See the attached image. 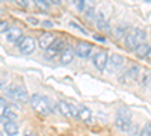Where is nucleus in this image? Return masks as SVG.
<instances>
[{
  "label": "nucleus",
  "mask_w": 151,
  "mask_h": 136,
  "mask_svg": "<svg viewBox=\"0 0 151 136\" xmlns=\"http://www.w3.org/2000/svg\"><path fill=\"white\" fill-rule=\"evenodd\" d=\"M29 103L32 106L33 110H36L38 114L41 115H48L52 114V103L47 97L44 95H40V94H33L30 98H29Z\"/></svg>",
  "instance_id": "f257e3e1"
},
{
  "label": "nucleus",
  "mask_w": 151,
  "mask_h": 136,
  "mask_svg": "<svg viewBox=\"0 0 151 136\" xmlns=\"http://www.w3.org/2000/svg\"><path fill=\"white\" fill-rule=\"evenodd\" d=\"M124 65V58L118 53H113L107 58V62H106V67H104V73L107 74H112V73H115L118 71L121 67Z\"/></svg>",
  "instance_id": "f03ea898"
},
{
  "label": "nucleus",
  "mask_w": 151,
  "mask_h": 136,
  "mask_svg": "<svg viewBox=\"0 0 151 136\" xmlns=\"http://www.w3.org/2000/svg\"><path fill=\"white\" fill-rule=\"evenodd\" d=\"M35 40L32 36H23L18 42V48L23 55H32L35 52Z\"/></svg>",
  "instance_id": "7ed1b4c3"
},
{
  "label": "nucleus",
  "mask_w": 151,
  "mask_h": 136,
  "mask_svg": "<svg viewBox=\"0 0 151 136\" xmlns=\"http://www.w3.org/2000/svg\"><path fill=\"white\" fill-rule=\"evenodd\" d=\"M92 48H94L92 44H89L88 41H80L74 47V55H77L82 59H88L89 55H91V52H92Z\"/></svg>",
  "instance_id": "20e7f679"
},
{
  "label": "nucleus",
  "mask_w": 151,
  "mask_h": 136,
  "mask_svg": "<svg viewBox=\"0 0 151 136\" xmlns=\"http://www.w3.org/2000/svg\"><path fill=\"white\" fill-rule=\"evenodd\" d=\"M107 58H109V55L104 52V50H100V52H97L95 53V56L92 58V64H94V67L98 70V71H104V67H106V62H107Z\"/></svg>",
  "instance_id": "39448f33"
},
{
  "label": "nucleus",
  "mask_w": 151,
  "mask_h": 136,
  "mask_svg": "<svg viewBox=\"0 0 151 136\" xmlns=\"http://www.w3.org/2000/svg\"><path fill=\"white\" fill-rule=\"evenodd\" d=\"M74 58H76L74 48H73V47H67V48H64V50H62V53H60V56H59V62H60L62 65H68V64H71L73 60H74Z\"/></svg>",
  "instance_id": "423d86ee"
},
{
  "label": "nucleus",
  "mask_w": 151,
  "mask_h": 136,
  "mask_svg": "<svg viewBox=\"0 0 151 136\" xmlns=\"http://www.w3.org/2000/svg\"><path fill=\"white\" fill-rule=\"evenodd\" d=\"M94 20H95V24H97L98 29L106 30V32L110 30V24H109V20L106 18V14H104V12H97L95 17H94Z\"/></svg>",
  "instance_id": "0eeeda50"
},
{
  "label": "nucleus",
  "mask_w": 151,
  "mask_h": 136,
  "mask_svg": "<svg viewBox=\"0 0 151 136\" xmlns=\"http://www.w3.org/2000/svg\"><path fill=\"white\" fill-rule=\"evenodd\" d=\"M21 38H23V32H21V29H18V27H11V29L6 32V41H8V42L18 44Z\"/></svg>",
  "instance_id": "6e6552de"
},
{
  "label": "nucleus",
  "mask_w": 151,
  "mask_h": 136,
  "mask_svg": "<svg viewBox=\"0 0 151 136\" xmlns=\"http://www.w3.org/2000/svg\"><path fill=\"white\" fill-rule=\"evenodd\" d=\"M124 44H125V47H127L129 52H133L134 48L139 45V42H137V40H136V36H134V33H133L132 29L125 33V36H124Z\"/></svg>",
  "instance_id": "1a4fd4ad"
},
{
  "label": "nucleus",
  "mask_w": 151,
  "mask_h": 136,
  "mask_svg": "<svg viewBox=\"0 0 151 136\" xmlns=\"http://www.w3.org/2000/svg\"><path fill=\"white\" fill-rule=\"evenodd\" d=\"M29 98H30V95H29V92H27V89H26V86L17 85L14 100H15V101H20V103H27Z\"/></svg>",
  "instance_id": "9d476101"
},
{
  "label": "nucleus",
  "mask_w": 151,
  "mask_h": 136,
  "mask_svg": "<svg viewBox=\"0 0 151 136\" xmlns=\"http://www.w3.org/2000/svg\"><path fill=\"white\" fill-rule=\"evenodd\" d=\"M53 41H55V35L50 33V32H45L38 38V45L41 48H44V50H47V48L53 44Z\"/></svg>",
  "instance_id": "9b49d317"
},
{
  "label": "nucleus",
  "mask_w": 151,
  "mask_h": 136,
  "mask_svg": "<svg viewBox=\"0 0 151 136\" xmlns=\"http://www.w3.org/2000/svg\"><path fill=\"white\" fill-rule=\"evenodd\" d=\"M77 118L83 122H91L92 121V110L86 106H80L77 109Z\"/></svg>",
  "instance_id": "f8f14e48"
},
{
  "label": "nucleus",
  "mask_w": 151,
  "mask_h": 136,
  "mask_svg": "<svg viewBox=\"0 0 151 136\" xmlns=\"http://www.w3.org/2000/svg\"><path fill=\"white\" fill-rule=\"evenodd\" d=\"M132 119H127V118H121V117H115V127L119 129L121 132H129L130 127H132Z\"/></svg>",
  "instance_id": "ddd939ff"
},
{
  "label": "nucleus",
  "mask_w": 151,
  "mask_h": 136,
  "mask_svg": "<svg viewBox=\"0 0 151 136\" xmlns=\"http://www.w3.org/2000/svg\"><path fill=\"white\" fill-rule=\"evenodd\" d=\"M134 53L137 58H142V59H148L150 58V42H144V44H139L136 48H134Z\"/></svg>",
  "instance_id": "4468645a"
},
{
  "label": "nucleus",
  "mask_w": 151,
  "mask_h": 136,
  "mask_svg": "<svg viewBox=\"0 0 151 136\" xmlns=\"http://www.w3.org/2000/svg\"><path fill=\"white\" fill-rule=\"evenodd\" d=\"M3 132L8 136H17L18 135V124L15 121H6L3 124Z\"/></svg>",
  "instance_id": "2eb2a0df"
},
{
  "label": "nucleus",
  "mask_w": 151,
  "mask_h": 136,
  "mask_svg": "<svg viewBox=\"0 0 151 136\" xmlns=\"http://www.w3.org/2000/svg\"><path fill=\"white\" fill-rule=\"evenodd\" d=\"M137 76H139V65H136V64L132 65L129 68V71L125 73V79H127V80H136Z\"/></svg>",
  "instance_id": "dca6fc26"
},
{
  "label": "nucleus",
  "mask_w": 151,
  "mask_h": 136,
  "mask_svg": "<svg viewBox=\"0 0 151 136\" xmlns=\"http://www.w3.org/2000/svg\"><path fill=\"white\" fill-rule=\"evenodd\" d=\"M132 30H133V33H134V36H136V40H137V42H139V44L147 42V32L145 30H142L139 27H134Z\"/></svg>",
  "instance_id": "f3484780"
},
{
  "label": "nucleus",
  "mask_w": 151,
  "mask_h": 136,
  "mask_svg": "<svg viewBox=\"0 0 151 136\" xmlns=\"http://www.w3.org/2000/svg\"><path fill=\"white\" fill-rule=\"evenodd\" d=\"M129 32V26H125V24H119V26L115 27V30H113V35H115V38H124L125 33Z\"/></svg>",
  "instance_id": "a211bd4d"
},
{
  "label": "nucleus",
  "mask_w": 151,
  "mask_h": 136,
  "mask_svg": "<svg viewBox=\"0 0 151 136\" xmlns=\"http://www.w3.org/2000/svg\"><path fill=\"white\" fill-rule=\"evenodd\" d=\"M64 47H65V41H64V40H59V38H55L53 44L50 45L48 48H50V50H53V52H56V53H59L60 50H64Z\"/></svg>",
  "instance_id": "6ab92c4d"
},
{
  "label": "nucleus",
  "mask_w": 151,
  "mask_h": 136,
  "mask_svg": "<svg viewBox=\"0 0 151 136\" xmlns=\"http://www.w3.org/2000/svg\"><path fill=\"white\" fill-rule=\"evenodd\" d=\"M58 109H59V114H62V115H65V117L70 118V103L60 100V101H58Z\"/></svg>",
  "instance_id": "aec40b11"
},
{
  "label": "nucleus",
  "mask_w": 151,
  "mask_h": 136,
  "mask_svg": "<svg viewBox=\"0 0 151 136\" xmlns=\"http://www.w3.org/2000/svg\"><path fill=\"white\" fill-rule=\"evenodd\" d=\"M116 117L132 119V110H130V109H127V107H119V109L116 110Z\"/></svg>",
  "instance_id": "412c9836"
},
{
  "label": "nucleus",
  "mask_w": 151,
  "mask_h": 136,
  "mask_svg": "<svg viewBox=\"0 0 151 136\" xmlns=\"http://www.w3.org/2000/svg\"><path fill=\"white\" fill-rule=\"evenodd\" d=\"M35 6L38 9H41V11H48L50 3L47 2V0H35Z\"/></svg>",
  "instance_id": "4be33fe9"
},
{
  "label": "nucleus",
  "mask_w": 151,
  "mask_h": 136,
  "mask_svg": "<svg viewBox=\"0 0 151 136\" xmlns=\"http://www.w3.org/2000/svg\"><path fill=\"white\" fill-rule=\"evenodd\" d=\"M85 17L88 20H94V17H95V8L94 6H88L85 9Z\"/></svg>",
  "instance_id": "5701e85b"
},
{
  "label": "nucleus",
  "mask_w": 151,
  "mask_h": 136,
  "mask_svg": "<svg viewBox=\"0 0 151 136\" xmlns=\"http://www.w3.org/2000/svg\"><path fill=\"white\" fill-rule=\"evenodd\" d=\"M15 89H17V85H9L8 88H6V97L14 100V97H15Z\"/></svg>",
  "instance_id": "b1692460"
},
{
  "label": "nucleus",
  "mask_w": 151,
  "mask_h": 136,
  "mask_svg": "<svg viewBox=\"0 0 151 136\" xmlns=\"http://www.w3.org/2000/svg\"><path fill=\"white\" fill-rule=\"evenodd\" d=\"M70 26H71V27H74V29H77V30H79L80 33H83V35H88V30H86L85 27H82V26H80V24H79L77 21L71 20V21H70Z\"/></svg>",
  "instance_id": "393cba45"
},
{
  "label": "nucleus",
  "mask_w": 151,
  "mask_h": 136,
  "mask_svg": "<svg viewBox=\"0 0 151 136\" xmlns=\"http://www.w3.org/2000/svg\"><path fill=\"white\" fill-rule=\"evenodd\" d=\"M141 85L144 86V88H148V86H150V71H145V73L142 74Z\"/></svg>",
  "instance_id": "a878e982"
},
{
  "label": "nucleus",
  "mask_w": 151,
  "mask_h": 136,
  "mask_svg": "<svg viewBox=\"0 0 151 136\" xmlns=\"http://www.w3.org/2000/svg\"><path fill=\"white\" fill-rule=\"evenodd\" d=\"M11 27H9V24H8V21H5V20H0V33H5V32H8Z\"/></svg>",
  "instance_id": "bb28decb"
},
{
  "label": "nucleus",
  "mask_w": 151,
  "mask_h": 136,
  "mask_svg": "<svg viewBox=\"0 0 151 136\" xmlns=\"http://www.w3.org/2000/svg\"><path fill=\"white\" fill-rule=\"evenodd\" d=\"M151 135V124L150 122H147V124L144 126L142 132H141V136H150Z\"/></svg>",
  "instance_id": "cd10ccee"
},
{
  "label": "nucleus",
  "mask_w": 151,
  "mask_h": 136,
  "mask_svg": "<svg viewBox=\"0 0 151 136\" xmlns=\"http://www.w3.org/2000/svg\"><path fill=\"white\" fill-rule=\"evenodd\" d=\"M70 118H77V107L74 104H70Z\"/></svg>",
  "instance_id": "c85d7f7f"
},
{
  "label": "nucleus",
  "mask_w": 151,
  "mask_h": 136,
  "mask_svg": "<svg viewBox=\"0 0 151 136\" xmlns=\"http://www.w3.org/2000/svg\"><path fill=\"white\" fill-rule=\"evenodd\" d=\"M26 21H27L29 24H32V26H38V24H40V20H38L36 17H27Z\"/></svg>",
  "instance_id": "c756f323"
},
{
  "label": "nucleus",
  "mask_w": 151,
  "mask_h": 136,
  "mask_svg": "<svg viewBox=\"0 0 151 136\" xmlns=\"http://www.w3.org/2000/svg\"><path fill=\"white\" fill-rule=\"evenodd\" d=\"M56 55H58L56 52H53V50H50V48H47V50H45V55H44V56H45L47 59H53V58H55Z\"/></svg>",
  "instance_id": "7c9ffc66"
},
{
  "label": "nucleus",
  "mask_w": 151,
  "mask_h": 136,
  "mask_svg": "<svg viewBox=\"0 0 151 136\" xmlns=\"http://www.w3.org/2000/svg\"><path fill=\"white\" fill-rule=\"evenodd\" d=\"M76 8H77L79 11H85V9H86V3H85V0H79V2L76 3Z\"/></svg>",
  "instance_id": "2f4dec72"
},
{
  "label": "nucleus",
  "mask_w": 151,
  "mask_h": 136,
  "mask_svg": "<svg viewBox=\"0 0 151 136\" xmlns=\"http://www.w3.org/2000/svg\"><path fill=\"white\" fill-rule=\"evenodd\" d=\"M41 24H42V27H45V29H52V27L55 26L53 21H50V20H44Z\"/></svg>",
  "instance_id": "473e14b6"
},
{
  "label": "nucleus",
  "mask_w": 151,
  "mask_h": 136,
  "mask_svg": "<svg viewBox=\"0 0 151 136\" xmlns=\"http://www.w3.org/2000/svg\"><path fill=\"white\" fill-rule=\"evenodd\" d=\"M94 40H95V41H98V42H101V44H104V42H106V38H104L103 35H97V33H95V35H94Z\"/></svg>",
  "instance_id": "72a5a7b5"
},
{
  "label": "nucleus",
  "mask_w": 151,
  "mask_h": 136,
  "mask_svg": "<svg viewBox=\"0 0 151 136\" xmlns=\"http://www.w3.org/2000/svg\"><path fill=\"white\" fill-rule=\"evenodd\" d=\"M127 133H130V136H136V133H137V126H136V124H132V127H130V130H129Z\"/></svg>",
  "instance_id": "f704fd0d"
},
{
  "label": "nucleus",
  "mask_w": 151,
  "mask_h": 136,
  "mask_svg": "<svg viewBox=\"0 0 151 136\" xmlns=\"http://www.w3.org/2000/svg\"><path fill=\"white\" fill-rule=\"evenodd\" d=\"M18 5H20V6H23V8H27V6H29V2H23V0H20Z\"/></svg>",
  "instance_id": "c9c22d12"
},
{
  "label": "nucleus",
  "mask_w": 151,
  "mask_h": 136,
  "mask_svg": "<svg viewBox=\"0 0 151 136\" xmlns=\"http://www.w3.org/2000/svg\"><path fill=\"white\" fill-rule=\"evenodd\" d=\"M5 83H6V80H5V79H0V91H2V89L5 88Z\"/></svg>",
  "instance_id": "e433bc0d"
},
{
  "label": "nucleus",
  "mask_w": 151,
  "mask_h": 136,
  "mask_svg": "<svg viewBox=\"0 0 151 136\" xmlns=\"http://www.w3.org/2000/svg\"><path fill=\"white\" fill-rule=\"evenodd\" d=\"M24 136H36V133H33V132H26V133H24Z\"/></svg>",
  "instance_id": "4c0bfd02"
},
{
  "label": "nucleus",
  "mask_w": 151,
  "mask_h": 136,
  "mask_svg": "<svg viewBox=\"0 0 151 136\" xmlns=\"http://www.w3.org/2000/svg\"><path fill=\"white\" fill-rule=\"evenodd\" d=\"M3 112H5V107L0 106V117H3Z\"/></svg>",
  "instance_id": "58836bf2"
},
{
  "label": "nucleus",
  "mask_w": 151,
  "mask_h": 136,
  "mask_svg": "<svg viewBox=\"0 0 151 136\" xmlns=\"http://www.w3.org/2000/svg\"><path fill=\"white\" fill-rule=\"evenodd\" d=\"M0 14H2V9H0Z\"/></svg>",
  "instance_id": "ea45409f"
},
{
  "label": "nucleus",
  "mask_w": 151,
  "mask_h": 136,
  "mask_svg": "<svg viewBox=\"0 0 151 136\" xmlns=\"http://www.w3.org/2000/svg\"><path fill=\"white\" fill-rule=\"evenodd\" d=\"M0 136H2V132H0Z\"/></svg>",
  "instance_id": "a19ab883"
}]
</instances>
